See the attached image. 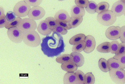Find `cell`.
Wrapping results in <instances>:
<instances>
[{
  "instance_id": "29",
  "label": "cell",
  "mask_w": 125,
  "mask_h": 84,
  "mask_svg": "<svg viewBox=\"0 0 125 84\" xmlns=\"http://www.w3.org/2000/svg\"><path fill=\"white\" fill-rule=\"evenodd\" d=\"M113 58L117 59L119 61L121 65L122 69L125 70V54L115 55Z\"/></svg>"
},
{
  "instance_id": "35",
  "label": "cell",
  "mask_w": 125,
  "mask_h": 84,
  "mask_svg": "<svg viewBox=\"0 0 125 84\" xmlns=\"http://www.w3.org/2000/svg\"><path fill=\"white\" fill-rule=\"evenodd\" d=\"M56 23L58 26L62 27V28H64L66 30H70L71 28L69 22L65 21H60V20H56Z\"/></svg>"
},
{
  "instance_id": "27",
  "label": "cell",
  "mask_w": 125,
  "mask_h": 84,
  "mask_svg": "<svg viewBox=\"0 0 125 84\" xmlns=\"http://www.w3.org/2000/svg\"><path fill=\"white\" fill-rule=\"evenodd\" d=\"M45 21L49 28L52 30L55 29L57 26V24L55 18L52 17H48L45 19Z\"/></svg>"
},
{
  "instance_id": "7",
  "label": "cell",
  "mask_w": 125,
  "mask_h": 84,
  "mask_svg": "<svg viewBox=\"0 0 125 84\" xmlns=\"http://www.w3.org/2000/svg\"><path fill=\"white\" fill-rule=\"evenodd\" d=\"M22 32L17 27L9 29L7 31V35L9 39L11 41L16 43H21L22 41Z\"/></svg>"
},
{
  "instance_id": "12",
  "label": "cell",
  "mask_w": 125,
  "mask_h": 84,
  "mask_svg": "<svg viewBox=\"0 0 125 84\" xmlns=\"http://www.w3.org/2000/svg\"><path fill=\"white\" fill-rule=\"evenodd\" d=\"M38 32L43 36H47L50 35L52 32V30L50 29L45 23V20L41 22L37 28Z\"/></svg>"
},
{
  "instance_id": "9",
  "label": "cell",
  "mask_w": 125,
  "mask_h": 84,
  "mask_svg": "<svg viewBox=\"0 0 125 84\" xmlns=\"http://www.w3.org/2000/svg\"><path fill=\"white\" fill-rule=\"evenodd\" d=\"M121 28L118 26H111L106 30L105 35L111 40L115 41L120 38Z\"/></svg>"
},
{
  "instance_id": "16",
  "label": "cell",
  "mask_w": 125,
  "mask_h": 84,
  "mask_svg": "<svg viewBox=\"0 0 125 84\" xmlns=\"http://www.w3.org/2000/svg\"><path fill=\"white\" fill-rule=\"evenodd\" d=\"M61 67L64 71L67 72H74L77 70L78 67L73 61H70L62 63Z\"/></svg>"
},
{
  "instance_id": "19",
  "label": "cell",
  "mask_w": 125,
  "mask_h": 84,
  "mask_svg": "<svg viewBox=\"0 0 125 84\" xmlns=\"http://www.w3.org/2000/svg\"><path fill=\"white\" fill-rule=\"evenodd\" d=\"M86 36L83 33H80L73 36L70 40L69 42L71 45H74L80 42L85 41Z\"/></svg>"
},
{
  "instance_id": "32",
  "label": "cell",
  "mask_w": 125,
  "mask_h": 84,
  "mask_svg": "<svg viewBox=\"0 0 125 84\" xmlns=\"http://www.w3.org/2000/svg\"><path fill=\"white\" fill-rule=\"evenodd\" d=\"M74 1L77 6L82 8H86L89 4L88 0H75Z\"/></svg>"
},
{
  "instance_id": "3",
  "label": "cell",
  "mask_w": 125,
  "mask_h": 84,
  "mask_svg": "<svg viewBox=\"0 0 125 84\" xmlns=\"http://www.w3.org/2000/svg\"><path fill=\"white\" fill-rule=\"evenodd\" d=\"M96 18L99 23L106 27L112 26L117 20V17L109 10L98 14Z\"/></svg>"
},
{
  "instance_id": "21",
  "label": "cell",
  "mask_w": 125,
  "mask_h": 84,
  "mask_svg": "<svg viewBox=\"0 0 125 84\" xmlns=\"http://www.w3.org/2000/svg\"><path fill=\"white\" fill-rule=\"evenodd\" d=\"M73 56L71 55L65 54L58 56L56 60L58 63L62 64L69 61H73Z\"/></svg>"
},
{
  "instance_id": "20",
  "label": "cell",
  "mask_w": 125,
  "mask_h": 84,
  "mask_svg": "<svg viewBox=\"0 0 125 84\" xmlns=\"http://www.w3.org/2000/svg\"><path fill=\"white\" fill-rule=\"evenodd\" d=\"M98 65L100 69L104 72H108L110 70L108 61L104 58H101L99 60Z\"/></svg>"
},
{
  "instance_id": "38",
  "label": "cell",
  "mask_w": 125,
  "mask_h": 84,
  "mask_svg": "<svg viewBox=\"0 0 125 84\" xmlns=\"http://www.w3.org/2000/svg\"><path fill=\"white\" fill-rule=\"evenodd\" d=\"M122 54H125V44L124 43H121L119 44L117 51L115 54V55Z\"/></svg>"
},
{
  "instance_id": "23",
  "label": "cell",
  "mask_w": 125,
  "mask_h": 84,
  "mask_svg": "<svg viewBox=\"0 0 125 84\" xmlns=\"http://www.w3.org/2000/svg\"><path fill=\"white\" fill-rule=\"evenodd\" d=\"M83 21V17H74L71 18L69 24L71 28H75L79 26L82 22Z\"/></svg>"
},
{
  "instance_id": "24",
  "label": "cell",
  "mask_w": 125,
  "mask_h": 84,
  "mask_svg": "<svg viewBox=\"0 0 125 84\" xmlns=\"http://www.w3.org/2000/svg\"><path fill=\"white\" fill-rule=\"evenodd\" d=\"M110 69H121V65L119 61L114 58H111L108 60Z\"/></svg>"
},
{
  "instance_id": "10",
  "label": "cell",
  "mask_w": 125,
  "mask_h": 84,
  "mask_svg": "<svg viewBox=\"0 0 125 84\" xmlns=\"http://www.w3.org/2000/svg\"><path fill=\"white\" fill-rule=\"evenodd\" d=\"M111 11L116 17H120L125 15V0H118L113 4Z\"/></svg>"
},
{
  "instance_id": "36",
  "label": "cell",
  "mask_w": 125,
  "mask_h": 84,
  "mask_svg": "<svg viewBox=\"0 0 125 84\" xmlns=\"http://www.w3.org/2000/svg\"><path fill=\"white\" fill-rule=\"evenodd\" d=\"M52 31L53 32H57L62 35H66L68 33L67 30L65 29L64 28H62V27L58 25H57L56 28L52 30Z\"/></svg>"
},
{
  "instance_id": "1",
  "label": "cell",
  "mask_w": 125,
  "mask_h": 84,
  "mask_svg": "<svg viewBox=\"0 0 125 84\" xmlns=\"http://www.w3.org/2000/svg\"><path fill=\"white\" fill-rule=\"evenodd\" d=\"M41 50L49 57L58 56L64 51L65 46L62 36L57 32H53L52 36H47L42 39Z\"/></svg>"
},
{
  "instance_id": "4",
  "label": "cell",
  "mask_w": 125,
  "mask_h": 84,
  "mask_svg": "<svg viewBox=\"0 0 125 84\" xmlns=\"http://www.w3.org/2000/svg\"><path fill=\"white\" fill-rule=\"evenodd\" d=\"M31 9V6L24 0L20 1L14 6L13 12L17 17L22 18L28 15Z\"/></svg>"
},
{
  "instance_id": "5",
  "label": "cell",
  "mask_w": 125,
  "mask_h": 84,
  "mask_svg": "<svg viewBox=\"0 0 125 84\" xmlns=\"http://www.w3.org/2000/svg\"><path fill=\"white\" fill-rule=\"evenodd\" d=\"M17 27L22 32L35 30L37 28V24L35 20L30 18H25L20 21Z\"/></svg>"
},
{
  "instance_id": "40",
  "label": "cell",
  "mask_w": 125,
  "mask_h": 84,
  "mask_svg": "<svg viewBox=\"0 0 125 84\" xmlns=\"http://www.w3.org/2000/svg\"><path fill=\"white\" fill-rule=\"evenodd\" d=\"M7 20L6 18V16H3V17H0V28H5L6 25L7 23Z\"/></svg>"
},
{
  "instance_id": "31",
  "label": "cell",
  "mask_w": 125,
  "mask_h": 84,
  "mask_svg": "<svg viewBox=\"0 0 125 84\" xmlns=\"http://www.w3.org/2000/svg\"><path fill=\"white\" fill-rule=\"evenodd\" d=\"M75 73L78 84H83L85 74L82 71L79 70H77Z\"/></svg>"
},
{
  "instance_id": "26",
  "label": "cell",
  "mask_w": 125,
  "mask_h": 84,
  "mask_svg": "<svg viewBox=\"0 0 125 84\" xmlns=\"http://www.w3.org/2000/svg\"><path fill=\"white\" fill-rule=\"evenodd\" d=\"M85 47V41L80 42L78 43L73 45L72 50L73 52L80 53L83 51Z\"/></svg>"
},
{
  "instance_id": "8",
  "label": "cell",
  "mask_w": 125,
  "mask_h": 84,
  "mask_svg": "<svg viewBox=\"0 0 125 84\" xmlns=\"http://www.w3.org/2000/svg\"><path fill=\"white\" fill-rule=\"evenodd\" d=\"M45 11L44 9L40 6L31 8L28 14V17L34 20H39L44 17Z\"/></svg>"
},
{
  "instance_id": "34",
  "label": "cell",
  "mask_w": 125,
  "mask_h": 84,
  "mask_svg": "<svg viewBox=\"0 0 125 84\" xmlns=\"http://www.w3.org/2000/svg\"><path fill=\"white\" fill-rule=\"evenodd\" d=\"M24 1L28 4L33 7L39 6L42 1V0H25Z\"/></svg>"
},
{
  "instance_id": "37",
  "label": "cell",
  "mask_w": 125,
  "mask_h": 84,
  "mask_svg": "<svg viewBox=\"0 0 125 84\" xmlns=\"http://www.w3.org/2000/svg\"><path fill=\"white\" fill-rule=\"evenodd\" d=\"M16 15L13 11H9L6 15V18L9 22H12L16 19Z\"/></svg>"
},
{
  "instance_id": "18",
  "label": "cell",
  "mask_w": 125,
  "mask_h": 84,
  "mask_svg": "<svg viewBox=\"0 0 125 84\" xmlns=\"http://www.w3.org/2000/svg\"><path fill=\"white\" fill-rule=\"evenodd\" d=\"M98 52L102 53H109L111 52V44L110 42H105L101 44L96 48Z\"/></svg>"
},
{
  "instance_id": "28",
  "label": "cell",
  "mask_w": 125,
  "mask_h": 84,
  "mask_svg": "<svg viewBox=\"0 0 125 84\" xmlns=\"http://www.w3.org/2000/svg\"><path fill=\"white\" fill-rule=\"evenodd\" d=\"M96 6L97 4L95 1H89V5L85 9L88 13L91 14H94L96 13L95 10Z\"/></svg>"
},
{
  "instance_id": "15",
  "label": "cell",
  "mask_w": 125,
  "mask_h": 84,
  "mask_svg": "<svg viewBox=\"0 0 125 84\" xmlns=\"http://www.w3.org/2000/svg\"><path fill=\"white\" fill-rule=\"evenodd\" d=\"M63 82L65 84H78L75 72L66 73L63 78Z\"/></svg>"
},
{
  "instance_id": "25",
  "label": "cell",
  "mask_w": 125,
  "mask_h": 84,
  "mask_svg": "<svg viewBox=\"0 0 125 84\" xmlns=\"http://www.w3.org/2000/svg\"><path fill=\"white\" fill-rule=\"evenodd\" d=\"M95 82V78L92 72H88L85 74L83 79V84H94Z\"/></svg>"
},
{
  "instance_id": "41",
  "label": "cell",
  "mask_w": 125,
  "mask_h": 84,
  "mask_svg": "<svg viewBox=\"0 0 125 84\" xmlns=\"http://www.w3.org/2000/svg\"><path fill=\"white\" fill-rule=\"evenodd\" d=\"M4 11L2 6H0V17L5 16Z\"/></svg>"
},
{
  "instance_id": "39",
  "label": "cell",
  "mask_w": 125,
  "mask_h": 84,
  "mask_svg": "<svg viewBox=\"0 0 125 84\" xmlns=\"http://www.w3.org/2000/svg\"><path fill=\"white\" fill-rule=\"evenodd\" d=\"M120 40L122 43H125V26H123L121 28Z\"/></svg>"
},
{
  "instance_id": "17",
  "label": "cell",
  "mask_w": 125,
  "mask_h": 84,
  "mask_svg": "<svg viewBox=\"0 0 125 84\" xmlns=\"http://www.w3.org/2000/svg\"><path fill=\"white\" fill-rule=\"evenodd\" d=\"M71 18L77 17H84L85 14V9L79 8L77 5H74L71 9Z\"/></svg>"
},
{
  "instance_id": "2",
  "label": "cell",
  "mask_w": 125,
  "mask_h": 84,
  "mask_svg": "<svg viewBox=\"0 0 125 84\" xmlns=\"http://www.w3.org/2000/svg\"><path fill=\"white\" fill-rule=\"evenodd\" d=\"M22 41L25 44L30 47H35L40 44V36L35 30H31L22 32Z\"/></svg>"
},
{
  "instance_id": "14",
  "label": "cell",
  "mask_w": 125,
  "mask_h": 84,
  "mask_svg": "<svg viewBox=\"0 0 125 84\" xmlns=\"http://www.w3.org/2000/svg\"><path fill=\"white\" fill-rule=\"evenodd\" d=\"M54 18L56 20L69 22L71 17H70L69 13L66 11L61 10L56 13Z\"/></svg>"
},
{
  "instance_id": "33",
  "label": "cell",
  "mask_w": 125,
  "mask_h": 84,
  "mask_svg": "<svg viewBox=\"0 0 125 84\" xmlns=\"http://www.w3.org/2000/svg\"><path fill=\"white\" fill-rule=\"evenodd\" d=\"M111 44V53L112 54H115L116 53L118 49L119 43L117 40L113 41L110 43Z\"/></svg>"
},
{
  "instance_id": "11",
  "label": "cell",
  "mask_w": 125,
  "mask_h": 84,
  "mask_svg": "<svg viewBox=\"0 0 125 84\" xmlns=\"http://www.w3.org/2000/svg\"><path fill=\"white\" fill-rule=\"evenodd\" d=\"M85 41V47L83 51L86 53L90 54L95 49L96 44L95 39L93 36L88 35L86 37Z\"/></svg>"
},
{
  "instance_id": "13",
  "label": "cell",
  "mask_w": 125,
  "mask_h": 84,
  "mask_svg": "<svg viewBox=\"0 0 125 84\" xmlns=\"http://www.w3.org/2000/svg\"><path fill=\"white\" fill-rule=\"evenodd\" d=\"M71 55L73 57V61L78 67H82L85 63V58L82 54L77 52H73Z\"/></svg>"
},
{
  "instance_id": "6",
  "label": "cell",
  "mask_w": 125,
  "mask_h": 84,
  "mask_svg": "<svg viewBox=\"0 0 125 84\" xmlns=\"http://www.w3.org/2000/svg\"><path fill=\"white\" fill-rule=\"evenodd\" d=\"M110 77L114 82L116 84H125V70L123 69H110Z\"/></svg>"
},
{
  "instance_id": "30",
  "label": "cell",
  "mask_w": 125,
  "mask_h": 84,
  "mask_svg": "<svg viewBox=\"0 0 125 84\" xmlns=\"http://www.w3.org/2000/svg\"><path fill=\"white\" fill-rule=\"evenodd\" d=\"M22 19L20 17H16L15 20L12 22H7L5 28L6 29H10L12 28L16 27H17L20 21Z\"/></svg>"
},
{
  "instance_id": "22",
  "label": "cell",
  "mask_w": 125,
  "mask_h": 84,
  "mask_svg": "<svg viewBox=\"0 0 125 84\" xmlns=\"http://www.w3.org/2000/svg\"><path fill=\"white\" fill-rule=\"evenodd\" d=\"M109 8V4L107 2L103 1L99 3L97 5L95 12L98 14L102 13L108 10Z\"/></svg>"
}]
</instances>
